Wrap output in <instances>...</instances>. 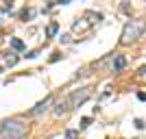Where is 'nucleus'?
<instances>
[{"label":"nucleus","mask_w":146,"mask_h":139,"mask_svg":"<svg viewBox=\"0 0 146 139\" xmlns=\"http://www.w3.org/2000/svg\"><path fill=\"white\" fill-rule=\"evenodd\" d=\"M26 133H29V126L20 117H9L0 122V139H22L26 137Z\"/></svg>","instance_id":"nucleus-1"},{"label":"nucleus","mask_w":146,"mask_h":139,"mask_svg":"<svg viewBox=\"0 0 146 139\" xmlns=\"http://www.w3.org/2000/svg\"><path fill=\"white\" fill-rule=\"evenodd\" d=\"M146 24L142 22V20H129L127 24H124V28H122V35H120V43L122 46H129V43L137 42L142 37V33H144Z\"/></svg>","instance_id":"nucleus-2"},{"label":"nucleus","mask_w":146,"mask_h":139,"mask_svg":"<svg viewBox=\"0 0 146 139\" xmlns=\"http://www.w3.org/2000/svg\"><path fill=\"white\" fill-rule=\"evenodd\" d=\"M92 91L90 87H79V89H74L70 96H68V102H70V109H79L81 104H85L90 100Z\"/></svg>","instance_id":"nucleus-3"},{"label":"nucleus","mask_w":146,"mask_h":139,"mask_svg":"<svg viewBox=\"0 0 146 139\" xmlns=\"http://www.w3.org/2000/svg\"><path fill=\"white\" fill-rule=\"evenodd\" d=\"M92 24H96V20H90V11H87L79 22H74V24H72V30H74V33H83V30H87Z\"/></svg>","instance_id":"nucleus-4"},{"label":"nucleus","mask_w":146,"mask_h":139,"mask_svg":"<svg viewBox=\"0 0 146 139\" xmlns=\"http://www.w3.org/2000/svg\"><path fill=\"white\" fill-rule=\"evenodd\" d=\"M50 104H52V96H46V98L42 100V102H37L35 107L31 109V115H39V113H44V111L48 109Z\"/></svg>","instance_id":"nucleus-5"},{"label":"nucleus","mask_w":146,"mask_h":139,"mask_svg":"<svg viewBox=\"0 0 146 139\" xmlns=\"http://www.w3.org/2000/svg\"><path fill=\"white\" fill-rule=\"evenodd\" d=\"M68 111H72V109H70V102H68V98H61L59 102L55 104V109H52V113H55L57 117H61V115H66Z\"/></svg>","instance_id":"nucleus-6"},{"label":"nucleus","mask_w":146,"mask_h":139,"mask_svg":"<svg viewBox=\"0 0 146 139\" xmlns=\"http://www.w3.org/2000/svg\"><path fill=\"white\" fill-rule=\"evenodd\" d=\"M124 65H127V59L122 55H116V61H113V70L116 72H120V70H124Z\"/></svg>","instance_id":"nucleus-7"},{"label":"nucleus","mask_w":146,"mask_h":139,"mask_svg":"<svg viewBox=\"0 0 146 139\" xmlns=\"http://www.w3.org/2000/svg\"><path fill=\"white\" fill-rule=\"evenodd\" d=\"M57 30H59V24H57V22H52V24L46 28V35H48V37H55V35H57Z\"/></svg>","instance_id":"nucleus-8"},{"label":"nucleus","mask_w":146,"mask_h":139,"mask_svg":"<svg viewBox=\"0 0 146 139\" xmlns=\"http://www.w3.org/2000/svg\"><path fill=\"white\" fill-rule=\"evenodd\" d=\"M11 46H13V50H24V42L22 39H11Z\"/></svg>","instance_id":"nucleus-9"},{"label":"nucleus","mask_w":146,"mask_h":139,"mask_svg":"<svg viewBox=\"0 0 146 139\" xmlns=\"http://www.w3.org/2000/svg\"><path fill=\"white\" fill-rule=\"evenodd\" d=\"M33 15H35V11H33V9H24L20 18H22V20H24V22H26V20H29V18H33Z\"/></svg>","instance_id":"nucleus-10"},{"label":"nucleus","mask_w":146,"mask_h":139,"mask_svg":"<svg viewBox=\"0 0 146 139\" xmlns=\"http://www.w3.org/2000/svg\"><path fill=\"white\" fill-rule=\"evenodd\" d=\"M79 137V130H74V128H68L66 130V139H76Z\"/></svg>","instance_id":"nucleus-11"},{"label":"nucleus","mask_w":146,"mask_h":139,"mask_svg":"<svg viewBox=\"0 0 146 139\" xmlns=\"http://www.w3.org/2000/svg\"><path fill=\"white\" fill-rule=\"evenodd\" d=\"M90 124H92V120H90V117H83V120H81V128H87Z\"/></svg>","instance_id":"nucleus-12"},{"label":"nucleus","mask_w":146,"mask_h":139,"mask_svg":"<svg viewBox=\"0 0 146 139\" xmlns=\"http://www.w3.org/2000/svg\"><path fill=\"white\" fill-rule=\"evenodd\" d=\"M18 63V57H7V65H15Z\"/></svg>","instance_id":"nucleus-13"},{"label":"nucleus","mask_w":146,"mask_h":139,"mask_svg":"<svg viewBox=\"0 0 146 139\" xmlns=\"http://www.w3.org/2000/svg\"><path fill=\"white\" fill-rule=\"evenodd\" d=\"M39 55V50H31V52H26V57H29V59H33V57H37Z\"/></svg>","instance_id":"nucleus-14"},{"label":"nucleus","mask_w":146,"mask_h":139,"mask_svg":"<svg viewBox=\"0 0 146 139\" xmlns=\"http://www.w3.org/2000/svg\"><path fill=\"white\" fill-rule=\"evenodd\" d=\"M61 59V52H52V57H50V61H59Z\"/></svg>","instance_id":"nucleus-15"},{"label":"nucleus","mask_w":146,"mask_h":139,"mask_svg":"<svg viewBox=\"0 0 146 139\" xmlns=\"http://www.w3.org/2000/svg\"><path fill=\"white\" fill-rule=\"evenodd\" d=\"M137 100H142V102H146V94H144V91H140V94H137Z\"/></svg>","instance_id":"nucleus-16"},{"label":"nucleus","mask_w":146,"mask_h":139,"mask_svg":"<svg viewBox=\"0 0 146 139\" xmlns=\"http://www.w3.org/2000/svg\"><path fill=\"white\" fill-rule=\"evenodd\" d=\"M61 39H63V42L68 43V42H72V35H61Z\"/></svg>","instance_id":"nucleus-17"},{"label":"nucleus","mask_w":146,"mask_h":139,"mask_svg":"<svg viewBox=\"0 0 146 139\" xmlns=\"http://www.w3.org/2000/svg\"><path fill=\"white\" fill-rule=\"evenodd\" d=\"M135 128H144V122H142V120H135Z\"/></svg>","instance_id":"nucleus-18"},{"label":"nucleus","mask_w":146,"mask_h":139,"mask_svg":"<svg viewBox=\"0 0 146 139\" xmlns=\"http://www.w3.org/2000/svg\"><path fill=\"white\" fill-rule=\"evenodd\" d=\"M140 74H146V65H144V67H140Z\"/></svg>","instance_id":"nucleus-19"}]
</instances>
